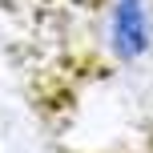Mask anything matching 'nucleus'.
Returning <instances> with one entry per match:
<instances>
[{
  "mask_svg": "<svg viewBox=\"0 0 153 153\" xmlns=\"http://www.w3.org/2000/svg\"><path fill=\"white\" fill-rule=\"evenodd\" d=\"M105 48L117 65H137L153 48V4L149 0H109L105 8Z\"/></svg>",
  "mask_w": 153,
  "mask_h": 153,
  "instance_id": "f257e3e1",
  "label": "nucleus"
}]
</instances>
